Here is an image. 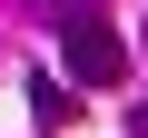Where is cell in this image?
<instances>
[{
	"label": "cell",
	"mask_w": 148,
	"mask_h": 138,
	"mask_svg": "<svg viewBox=\"0 0 148 138\" xmlns=\"http://www.w3.org/2000/svg\"><path fill=\"white\" fill-rule=\"evenodd\" d=\"M59 69H69V89H119V79H128V49H119V30H99V20H69V30H59Z\"/></svg>",
	"instance_id": "cell-1"
},
{
	"label": "cell",
	"mask_w": 148,
	"mask_h": 138,
	"mask_svg": "<svg viewBox=\"0 0 148 138\" xmlns=\"http://www.w3.org/2000/svg\"><path fill=\"white\" fill-rule=\"evenodd\" d=\"M30 118H40V128H69V118H79V99H69V79H49V69H30Z\"/></svg>",
	"instance_id": "cell-2"
},
{
	"label": "cell",
	"mask_w": 148,
	"mask_h": 138,
	"mask_svg": "<svg viewBox=\"0 0 148 138\" xmlns=\"http://www.w3.org/2000/svg\"><path fill=\"white\" fill-rule=\"evenodd\" d=\"M30 10H40V20H59V30H69V20H99V0H30Z\"/></svg>",
	"instance_id": "cell-3"
},
{
	"label": "cell",
	"mask_w": 148,
	"mask_h": 138,
	"mask_svg": "<svg viewBox=\"0 0 148 138\" xmlns=\"http://www.w3.org/2000/svg\"><path fill=\"white\" fill-rule=\"evenodd\" d=\"M128 128H138V138H148V109H138V118H128Z\"/></svg>",
	"instance_id": "cell-4"
}]
</instances>
